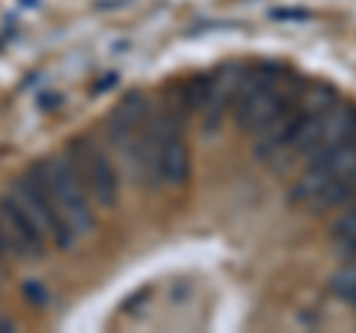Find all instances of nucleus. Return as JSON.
<instances>
[{"mask_svg": "<svg viewBox=\"0 0 356 333\" xmlns=\"http://www.w3.org/2000/svg\"><path fill=\"white\" fill-rule=\"evenodd\" d=\"M69 158L72 170L77 173V179L86 187V194L95 199L102 208H113L119 203V176L113 161L107 158V152L89 137H74L69 143Z\"/></svg>", "mask_w": 356, "mask_h": 333, "instance_id": "obj_2", "label": "nucleus"}, {"mask_svg": "<svg viewBox=\"0 0 356 333\" xmlns=\"http://www.w3.org/2000/svg\"><path fill=\"white\" fill-rule=\"evenodd\" d=\"M15 325H13V318H6V316H0V333H13Z\"/></svg>", "mask_w": 356, "mask_h": 333, "instance_id": "obj_13", "label": "nucleus"}, {"mask_svg": "<svg viewBox=\"0 0 356 333\" xmlns=\"http://www.w3.org/2000/svg\"><path fill=\"white\" fill-rule=\"evenodd\" d=\"M0 220H3L9 238H13L15 259H42L44 256L48 235H44V229L36 224V217L27 212V206L21 203L15 194L0 196Z\"/></svg>", "mask_w": 356, "mask_h": 333, "instance_id": "obj_4", "label": "nucleus"}, {"mask_svg": "<svg viewBox=\"0 0 356 333\" xmlns=\"http://www.w3.org/2000/svg\"><path fill=\"white\" fill-rule=\"evenodd\" d=\"M348 235H356V206H350V212H344L332 224V238H348Z\"/></svg>", "mask_w": 356, "mask_h": 333, "instance_id": "obj_10", "label": "nucleus"}, {"mask_svg": "<svg viewBox=\"0 0 356 333\" xmlns=\"http://www.w3.org/2000/svg\"><path fill=\"white\" fill-rule=\"evenodd\" d=\"M21 203L27 206V212L36 217V224L44 229V235H48L54 244H57L60 250H69L72 244L77 241L74 238V232L69 229V224H65V217L60 215V208L57 203L51 199V194L44 191V185L39 182V176L36 173H24L21 179L15 182V191H13Z\"/></svg>", "mask_w": 356, "mask_h": 333, "instance_id": "obj_3", "label": "nucleus"}, {"mask_svg": "<svg viewBox=\"0 0 356 333\" xmlns=\"http://www.w3.org/2000/svg\"><path fill=\"white\" fill-rule=\"evenodd\" d=\"M356 134V104H332L330 110L321 114V140L315 152L309 155V164L321 161L330 149H336L341 140Z\"/></svg>", "mask_w": 356, "mask_h": 333, "instance_id": "obj_6", "label": "nucleus"}, {"mask_svg": "<svg viewBox=\"0 0 356 333\" xmlns=\"http://www.w3.org/2000/svg\"><path fill=\"white\" fill-rule=\"evenodd\" d=\"M3 283H6V268H3V259H0V288H3Z\"/></svg>", "mask_w": 356, "mask_h": 333, "instance_id": "obj_14", "label": "nucleus"}, {"mask_svg": "<svg viewBox=\"0 0 356 333\" xmlns=\"http://www.w3.org/2000/svg\"><path fill=\"white\" fill-rule=\"evenodd\" d=\"M33 173L39 176V182L44 185V191L51 194V199L57 203L60 215L65 217V224L74 232V238L86 235L95 226V215L89 208V194L77 179V173L72 170L69 158H51L42 161L39 166H33Z\"/></svg>", "mask_w": 356, "mask_h": 333, "instance_id": "obj_1", "label": "nucleus"}, {"mask_svg": "<svg viewBox=\"0 0 356 333\" xmlns=\"http://www.w3.org/2000/svg\"><path fill=\"white\" fill-rule=\"evenodd\" d=\"M0 259H15V247H13V238H9L3 220H0Z\"/></svg>", "mask_w": 356, "mask_h": 333, "instance_id": "obj_12", "label": "nucleus"}, {"mask_svg": "<svg viewBox=\"0 0 356 333\" xmlns=\"http://www.w3.org/2000/svg\"><path fill=\"white\" fill-rule=\"evenodd\" d=\"M243 77V69L238 65H220V69L208 77V98H205V131L214 134L222 122V114H226V104L235 102V93H238V84Z\"/></svg>", "mask_w": 356, "mask_h": 333, "instance_id": "obj_5", "label": "nucleus"}, {"mask_svg": "<svg viewBox=\"0 0 356 333\" xmlns=\"http://www.w3.org/2000/svg\"><path fill=\"white\" fill-rule=\"evenodd\" d=\"M330 288L344 301H356V259L330 277Z\"/></svg>", "mask_w": 356, "mask_h": 333, "instance_id": "obj_9", "label": "nucleus"}, {"mask_svg": "<svg viewBox=\"0 0 356 333\" xmlns=\"http://www.w3.org/2000/svg\"><path fill=\"white\" fill-rule=\"evenodd\" d=\"M161 176L172 187H181L191 176V149L178 131H170L161 143Z\"/></svg>", "mask_w": 356, "mask_h": 333, "instance_id": "obj_7", "label": "nucleus"}, {"mask_svg": "<svg viewBox=\"0 0 356 333\" xmlns=\"http://www.w3.org/2000/svg\"><path fill=\"white\" fill-rule=\"evenodd\" d=\"M353 304H356V301H353Z\"/></svg>", "mask_w": 356, "mask_h": 333, "instance_id": "obj_15", "label": "nucleus"}, {"mask_svg": "<svg viewBox=\"0 0 356 333\" xmlns=\"http://www.w3.org/2000/svg\"><path fill=\"white\" fill-rule=\"evenodd\" d=\"M332 104H336V93H332L330 86H312L309 93H303L297 107L303 110V114H324Z\"/></svg>", "mask_w": 356, "mask_h": 333, "instance_id": "obj_8", "label": "nucleus"}, {"mask_svg": "<svg viewBox=\"0 0 356 333\" xmlns=\"http://www.w3.org/2000/svg\"><path fill=\"white\" fill-rule=\"evenodd\" d=\"M270 18L273 21H312V13H309V9L280 6V9H270Z\"/></svg>", "mask_w": 356, "mask_h": 333, "instance_id": "obj_11", "label": "nucleus"}]
</instances>
